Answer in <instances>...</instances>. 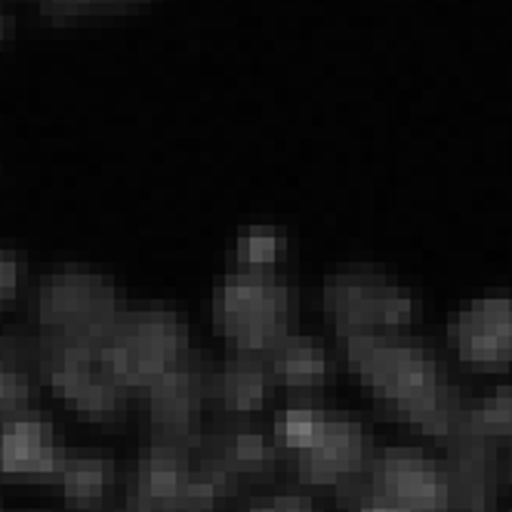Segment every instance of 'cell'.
I'll list each match as a JSON object with an SVG mask.
<instances>
[{
  "mask_svg": "<svg viewBox=\"0 0 512 512\" xmlns=\"http://www.w3.org/2000/svg\"><path fill=\"white\" fill-rule=\"evenodd\" d=\"M346 364L377 405L423 435L445 438L463 417L466 401L445 364L405 331L346 337Z\"/></svg>",
  "mask_w": 512,
  "mask_h": 512,
  "instance_id": "1",
  "label": "cell"
},
{
  "mask_svg": "<svg viewBox=\"0 0 512 512\" xmlns=\"http://www.w3.org/2000/svg\"><path fill=\"white\" fill-rule=\"evenodd\" d=\"M124 315V300L112 281L81 266L53 269L28 300V321L38 340L102 346Z\"/></svg>",
  "mask_w": 512,
  "mask_h": 512,
  "instance_id": "2",
  "label": "cell"
},
{
  "mask_svg": "<svg viewBox=\"0 0 512 512\" xmlns=\"http://www.w3.org/2000/svg\"><path fill=\"white\" fill-rule=\"evenodd\" d=\"M213 324L232 349L269 355L294 331V290L275 272L232 269L213 297Z\"/></svg>",
  "mask_w": 512,
  "mask_h": 512,
  "instance_id": "3",
  "label": "cell"
},
{
  "mask_svg": "<svg viewBox=\"0 0 512 512\" xmlns=\"http://www.w3.org/2000/svg\"><path fill=\"white\" fill-rule=\"evenodd\" d=\"M102 364L130 392L149 389L176 364L192 355L186 327L170 309H124L112 334L105 337Z\"/></svg>",
  "mask_w": 512,
  "mask_h": 512,
  "instance_id": "4",
  "label": "cell"
},
{
  "mask_svg": "<svg viewBox=\"0 0 512 512\" xmlns=\"http://www.w3.org/2000/svg\"><path fill=\"white\" fill-rule=\"evenodd\" d=\"M287 454L303 485L334 488L349 503L361 491L377 448L371 429L358 417L343 411H324L315 432Z\"/></svg>",
  "mask_w": 512,
  "mask_h": 512,
  "instance_id": "5",
  "label": "cell"
},
{
  "mask_svg": "<svg viewBox=\"0 0 512 512\" xmlns=\"http://www.w3.org/2000/svg\"><path fill=\"white\" fill-rule=\"evenodd\" d=\"M324 315L334 334H395L417 315V303L405 287L371 269H343L324 281Z\"/></svg>",
  "mask_w": 512,
  "mask_h": 512,
  "instance_id": "6",
  "label": "cell"
},
{
  "mask_svg": "<svg viewBox=\"0 0 512 512\" xmlns=\"http://www.w3.org/2000/svg\"><path fill=\"white\" fill-rule=\"evenodd\" d=\"M99 349L38 340V374L78 414L96 423H115L130 405V389L108 374Z\"/></svg>",
  "mask_w": 512,
  "mask_h": 512,
  "instance_id": "7",
  "label": "cell"
},
{
  "mask_svg": "<svg viewBox=\"0 0 512 512\" xmlns=\"http://www.w3.org/2000/svg\"><path fill=\"white\" fill-rule=\"evenodd\" d=\"M374 500L405 512H454L445 463L420 448L377 451L361 491L349 500Z\"/></svg>",
  "mask_w": 512,
  "mask_h": 512,
  "instance_id": "8",
  "label": "cell"
},
{
  "mask_svg": "<svg viewBox=\"0 0 512 512\" xmlns=\"http://www.w3.org/2000/svg\"><path fill=\"white\" fill-rule=\"evenodd\" d=\"M284 448L275 442V435H263L260 429L226 423L213 432H201L198 442L192 445V463L195 472L210 479L226 497L269 482Z\"/></svg>",
  "mask_w": 512,
  "mask_h": 512,
  "instance_id": "9",
  "label": "cell"
},
{
  "mask_svg": "<svg viewBox=\"0 0 512 512\" xmlns=\"http://www.w3.org/2000/svg\"><path fill=\"white\" fill-rule=\"evenodd\" d=\"M207 401L210 368L192 352L186 361L145 389V414H149L152 438L170 445H195L204 432L201 417Z\"/></svg>",
  "mask_w": 512,
  "mask_h": 512,
  "instance_id": "10",
  "label": "cell"
},
{
  "mask_svg": "<svg viewBox=\"0 0 512 512\" xmlns=\"http://www.w3.org/2000/svg\"><path fill=\"white\" fill-rule=\"evenodd\" d=\"M192 482L195 463L192 445H170L149 438L124 485L127 512H192Z\"/></svg>",
  "mask_w": 512,
  "mask_h": 512,
  "instance_id": "11",
  "label": "cell"
},
{
  "mask_svg": "<svg viewBox=\"0 0 512 512\" xmlns=\"http://www.w3.org/2000/svg\"><path fill=\"white\" fill-rule=\"evenodd\" d=\"M445 472L454 512H494L503 479V451L494 438L457 423L448 435Z\"/></svg>",
  "mask_w": 512,
  "mask_h": 512,
  "instance_id": "12",
  "label": "cell"
},
{
  "mask_svg": "<svg viewBox=\"0 0 512 512\" xmlns=\"http://www.w3.org/2000/svg\"><path fill=\"white\" fill-rule=\"evenodd\" d=\"M62 454L50 414L28 408L0 423V479L53 485Z\"/></svg>",
  "mask_w": 512,
  "mask_h": 512,
  "instance_id": "13",
  "label": "cell"
},
{
  "mask_svg": "<svg viewBox=\"0 0 512 512\" xmlns=\"http://www.w3.org/2000/svg\"><path fill=\"white\" fill-rule=\"evenodd\" d=\"M448 343L454 352L482 368L512 361V297H482L451 315Z\"/></svg>",
  "mask_w": 512,
  "mask_h": 512,
  "instance_id": "14",
  "label": "cell"
},
{
  "mask_svg": "<svg viewBox=\"0 0 512 512\" xmlns=\"http://www.w3.org/2000/svg\"><path fill=\"white\" fill-rule=\"evenodd\" d=\"M275 386L278 383L272 374L269 355L263 352L232 349L216 368H210V401L232 417L260 411Z\"/></svg>",
  "mask_w": 512,
  "mask_h": 512,
  "instance_id": "15",
  "label": "cell"
},
{
  "mask_svg": "<svg viewBox=\"0 0 512 512\" xmlns=\"http://www.w3.org/2000/svg\"><path fill=\"white\" fill-rule=\"evenodd\" d=\"M34 371H38V337L0 334V423L31 408Z\"/></svg>",
  "mask_w": 512,
  "mask_h": 512,
  "instance_id": "16",
  "label": "cell"
},
{
  "mask_svg": "<svg viewBox=\"0 0 512 512\" xmlns=\"http://www.w3.org/2000/svg\"><path fill=\"white\" fill-rule=\"evenodd\" d=\"M115 482V463L96 454H62L56 488L62 491L65 503L78 512L105 509L108 485Z\"/></svg>",
  "mask_w": 512,
  "mask_h": 512,
  "instance_id": "17",
  "label": "cell"
},
{
  "mask_svg": "<svg viewBox=\"0 0 512 512\" xmlns=\"http://www.w3.org/2000/svg\"><path fill=\"white\" fill-rule=\"evenodd\" d=\"M269 364L275 383L287 389H318L327 380V374H331V361H327L324 346L315 337L294 331L272 346Z\"/></svg>",
  "mask_w": 512,
  "mask_h": 512,
  "instance_id": "18",
  "label": "cell"
},
{
  "mask_svg": "<svg viewBox=\"0 0 512 512\" xmlns=\"http://www.w3.org/2000/svg\"><path fill=\"white\" fill-rule=\"evenodd\" d=\"M460 423L494 438L497 445H512V386H497L479 405H466Z\"/></svg>",
  "mask_w": 512,
  "mask_h": 512,
  "instance_id": "19",
  "label": "cell"
},
{
  "mask_svg": "<svg viewBox=\"0 0 512 512\" xmlns=\"http://www.w3.org/2000/svg\"><path fill=\"white\" fill-rule=\"evenodd\" d=\"M38 13L47 22H75L84 16H112V13H130L149 0H34Z\"/></svg>",
  "mask_w": 512,
  "mask_h": 512,
  "instance_id": "20",
  "label": "cell"
},
{
  "mask_svg": "<svg viewBox=\"0 0 512 512\" xmlns=\"http://www.w3.org/2000/svg\"><path fill=\"white\" fill-rule=\"evenodd\" d=\"M278 253H281V241H278L275 232H269V229H253V232H247V235L235 244V253H232L235 266H232V269L275 272Z\"/></svg>",
  "mask_w": 512,
  "mask_h": 512,
  "instance_id": "21",
  "label": "cell"
},
{
  "mask_svg": "<svg viewBox=\"0 0 512 512\" xmlns=\"http://www.w3.org/2000/svg\"><path fill=\"white\" fill-rule=\"evenodd\" d=\"M321 417H324V411L321 408H309V405H294V408L278 411L275 414V442L284 451L297 448L303 438H309L315 432Z\"/></svg>",
  "mask_w": 512,
  "mask_h": 512,
  "instance_id": "22",
  "label": "cell"
},
{
  "mask_svg": "<svg viewBox=\"0 0 512 512\" xmlns=\"http://www.w3.org/2000/svg\"><path fill=\"white\" fill-rule=\"evenodd\" d=\"M28 284V263L16 250H0V312L13 309L22 300Z\"/></svg>",
  "mask_w": 512,
  "mask_h": 512,
  "instance_id": "23",
  "label": "cell"
},
{
  "mask_svg": "<svg viewBox=\"0 0 512 512\" xmlns=\"http://www.w3.org/2000/svg\"><path fill=\"white\" fill-rule=\"evenodd\" d=\"M247 512H318V509H315V503H312L303 491H297V488H284V491L272 494V497L263 500V503H253Z\"/></svg>",
  "mask_w": 512,
  "mask_h": 512,
  "instance_id": "24",
  "label": "cell"
},
{
  "mask_svg": "<svg viewBox=\"0 0 512 512\" xmlns=\"http://www.w3.org/2000/svg\"><path fill=\"white\" fill-rule=\"evenodd\" d=\"M503 479H506V485H512V445L503 454Z\"/></svg>",
  "mask_w": 512,
  "mask_h": 512,
  "instance_id": "25",
  "label": "cell"
},
{
  "mask_svg": "<svg viewBox=\"0 0 512 512\" xmlns=\"http://www.w3.org/2000/svg\"><path fill=\"white\" fill-rule=\"evenodd\" d=\"M10 34H13V19H10V16H4V13H0V41H4V38H10Z\"/></svg>",
  "mask_w": 512,
  "mask_h": 512,
  "instance_id": "26",
  "label": "cell"
},
{
  "mask_svg": "<svg viewBox=\"0 0 512 512\" xmlns=\"http://www.w3.org/2000/svg\"><path fill=\"white\" fill-rule=\"evenodd\" d=\"M96 512H105V509H96ZM115 512H127V509H124V506H121V509H115Z\"/></svg>",
  "mask_w": 512,
  "mask_h": 512,
  "instance_id": "27",
  "label": "cell"
}]
</instances>
